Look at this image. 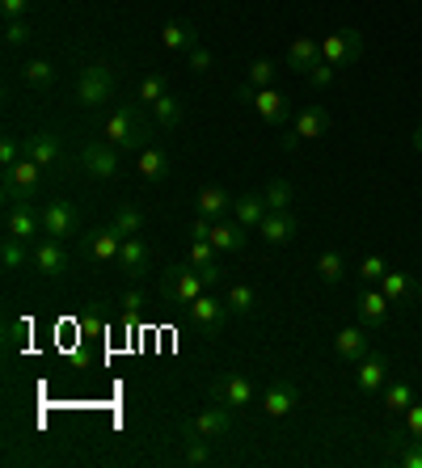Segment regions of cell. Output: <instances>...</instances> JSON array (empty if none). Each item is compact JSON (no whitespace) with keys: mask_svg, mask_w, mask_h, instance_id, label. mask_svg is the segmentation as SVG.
<instances>
[{"mask_svg":"<svg viewBox=\"0 0 422 468\" xmlns=\"http://www.w3.org/2000/svg\"><path fill=\"white\" fill-rule=\"evenodd\" d=\"M119 93V72L110 68L106 59H89L85 68H76V81H72V98L81 110H102L106 102H114Z\"/></svg>","mask_w":422,"mask_h":468,"instance_id":"cell-1","label":"cell"},{"mask_svg":"<svg viewBox=\"0 0 422 468\" xmlns=\"http://www.w3.org/2000/svg\"><path fill=\"white\" fill-rule=\"evenodd\" d=\"M148 136H152V127H148L140 105H114L102 119V139L114 144L119 152H140L148 144Z\"/></svg>","mask_w":422,"mask_h":468,"instance_id":"cell-2","label":"cell"},{"mask_svg":"<svg viewBox=\"0 0 422 468\" xmlns=\"http://www.w3.org/2000/svg\"><path fill=\"white\" fill-rule=\"evenodd\" d=\"M237 102H246L249 110L266 122V127H287V119H292V102H287L275 85H270V89L241 85V89H237Z\"/></svg>","mask_w":422,"mask_h":468,"instance_id":"cell-3","label":"cell"},{"mask_svg":"<svg viewBox=\"0 0 422 468\" xmlns=\"http://www.w3.org/2000/svg\"><path fill=\"white\" fill-rule=\"evenodd\" d=\"M38 186H43V165L21 156L18 165L4 169V203H35Z\"/></svg>","mask_w":422,"mask_h":468,"instance_id":"cell-4","label":"cell"},{"mask_svg":"<svg viewBox=\"0 0 422 468\" xmlns=\"http://www.w3.org/2000/svg\"><path fill=\"white\" fill-rule=\"evenodd\" d=\"M232 405H224V401H215L211 410H203V414H194L182 422V439H224V434L232 431Z\"/></svg>","mask_w":422,"mask_h":468,"instance_id":"cell-5","label":"cell"},{"mask_svg":"<svg viewBox=\"0 0 422 468\" xmlns=\"http://www.w3.org/2000/svg\"><path fill=\"white\" fill-rule=\"evenodd\" d=\"M43 237H55V241H68L81 232V207L68 203V199H51L43 203Z\"/></svg>","mask_w":422,"mask_h":468,"instance_id":"cell-6","label":"cell"},{"mask_svg":"<svg viewBox=\"0 0 422 468\" xmlns=\"http://www.w3.org/2000/svg\"><path fill=\"white\" fill-rule=\"evenodd\" d=\"M123 232L114 224L106 228H93V232H85L81 237V258L93 261V266H110V261H119V249H123Z\"/></svg>","mask_w":422,"mask_h":468,"instance_id":"cell-7","label":"cell"},{"mask_svg":"<svg viewBox=\"0 0 422 468\" xmlns=\"http://www.w3.org/2000/svg\"><path fill=\"white\" fill-rule=\"evenodd\" d=\"M81 169L89 177H98V182H110V177H119V169H123V152L114 144H106V139H93V144L81 148Z\"/></svg>","mask_w":422,"mask_h":468,"instance_id":"cell-8","label":"cell"},{"mask_svg":"<svg viewBox=\"0 0 422 468\" xmlns=\"http://www.w3.org/2000/svg\"><path fill=\"white\" fill-rule=\"evenodd\" d=\"M203 292H207V283H203V275L194 270L191 261H186V266H174L169 278H165V304H177V308H191Z\"/></svg>","mask_w":422,"mask_h":468,"instance_id":"cell-9","label":"cell"},{"mask_svg":"<svg viewBox=\"0 0 422 468\" xmlns=\"http://www.w3.org/2000/svg\"><path fill=\"white\" fill-rule=\"evenodd\" d=\"M330 136V110L325 105H309V110H300L296 122H292V131L279 139L283 152H296V144H304V139H321Z\"/></svg>","mask_w":422,"mask_h":468,"instance_id":"cell-10","label":"cell"},{"mask_svg":"<svg viewBox=\"0 0 422 468\" xmlns=\"http://www.w3.org/2000/svg\"><path fill=\"white\" fill-rule=\"evenodd\" d=\"M363 55V35L355 30V26H347V30H338V35L321 38V59L325 64H334V68H347V64H355Z\"/></svg>","mask_w":422,"mask_h":468,"instance_id":"cell-11","label":"cell"},{"mask_svg":"<svg viewBox=\"0 0 422 468\" xmlns=\"http://www.w3.org/2000/svg\"><path fill=\"white\" fill-rule=\"evenodd\" d=\"M211 397L224 401V405H232V410H246V405H254L258 388H254V380L241 376V371H224V376H215V380H211Z\"/></svg>","mask_w":422,"mask_h":468,"instance_id":"cell-12","label":"cell"},{"mask_svg":"<svg viewBox=\"0 0 422 468\" xmlns=\"http://www.w3.org/2000/svg\"><path fill=\"white\" fill-rule=\"evenodd\" d=\"M30 266H35L43 278H64L68 275V249H64V241L43 237V241L35 245V254H30Z\"/></svg>","mask_w":422,"mask_h":468,"instance_id":"cell-13","label":"cell"},{"mask_svg":"<svg viewBox=\"0 0 422 468\" xmlns=\"http://www.w3.org/2000/svg\"><path fill=\"white\" fill-rule=\"evenodd\" d=\"M4 232H9V237H21V241L43 237V211H38L35 203H9V211H4Z\"/></svg>","mask_w":422,"mask_h":468,"instance_id":"cell-14","label":"cell"},{"mask_svg":"<svg viewBox=\"0 0 422 468\" xmlns=\"http://www.w3.org/2000/svg\"><path fill=\"white\" fill-rule=\"evenodd\" d=\"M355 367H359V371H355V388H359V393H380L388 384V371H393L388 355H380V350H368Z\"/></svg>","mask_w":422,"mask_h":468,"instance_id":"cell-15","label":"cell"},{"mask_svg":"<svg viewBox=\"0 0 422 468\" xmlns=\"http://www.w3.org/2000/svg\"><path fill=\"white\" fill-rule=\"evenodd\" d=\"M186 316L194 321V330H203V333H220V325H224V316H232L229 312V300H215V295H199L191 308H186Z\"/></svg>","mask_w":422,"mask_h":468,"instance_id":"cell-16","label":"cell"},{"mask_svg":"<svg viewBox=\"0 0 422 468\" xmlns=\"http://www.w3.org/2000/svg\"><path fill=\"white\" fill-rule=\"evenodd\" d=\"M355 308H359V325H363V330H385V325H388V308H393V300H388V295L380 292V287H363V292H359V304H355Z\"/></svg>","mask_w":422,"mask_h":468,"instance_id":"cell-17","label":"cell"},{"mask_svg":"<svg viewBox=\"0 0 422 468\" xmlns=\"http://www.w3.org/2000/svg\"><path fill=\"white\" fill-rule=\"evenodd\" d=\"M114 266H119L127 278H144L148 270H152V245L144 241V237H127Z\"/></svg>","mask_w":422,"mask_h":468,"instance_id":"cell-18","label":"cell"},{"mask_svg":"<svg viewBox=\"0 0 422 468\" xmlns=\"http://www.w3.org/2000/svg\"><path fill=\"white\" fill-rule=\"evenodd\" d=\"M296 405H300V388L292 380L266 384V393H262V414L266 417H287Z\"/></svg>","mask_w":422,"mask_h":468,"instance_id":"cell-19","label":"cell"},{"mask_svg":"<svg viewBox=\"0 0 422 468\" xmlns=\"http://www.w3.org/2000/svg\"><path fill=\"white\" fill-rule=\"evenodd\" d=\"M258 232H262V241H266V245H287V241H296V232H300L296 211H266V220L258 224Z\"/></svg>","mask_w":422,"mask_h":468,"instance_id":"cell-20","label":"cell"},{"mask_svg":"<svg viewBox=\"0 0 422 468\" xmlns=\"http://www.w3.org/2000/svg\"><path fill=\"white\" fill-rule=\"evenodd\" d=\"M26 156L38 160L43 169H55V165H64V148H59V136L51 131H35V136H26Z\"/></svg>","mask_w":422,"mask_h":468,"instance_id":"cell-21","label":"cell"},{"mask_svg":"<svg viewBox=\"0 0 422 468\" xmlns=\"http://www.w3.org/2000/svg\"><path fill=\"white\" fill-rule=\"evenodd\" d=\"M207 241L215 245L220 254H241V249H246V241H249V228L224 215V220H215V224H211V237H207Z\"/></svg>","mask_w":422,"mask_h":468,"instance_id":"cell-22","label":"cell"},{"mask_svg":"<svg viewBox=\"0 0 422 468\" xmlns=\"http://www.w3.org/2000/svg\"><path fill=\"white\" fill-rule=\"evenodd\" d=\"M334 350H338V359H347V363H359V359H363V355L371 350L368 330H363V325H347V330H338Z\"/></svg>","mask_w":422,"mask_h":468,"instance_id":"cell-23","label":"cell"},{"mask_svg":"<svg viewBox=\"0 0 422 468\" xmlns=\"http://www.w3.org/2000/svg\"><path fill=\"white\" fill-rule=\"evenodd\" d=\"M376 287H380V292H385L393 304H414V300H418V292H422L418 278H410L405 270H388V275L380 278Z\"/></svg>","mask_w":422,"mask_h":468,"instance_id":"cell-24","label":"cell"},{"mask_svg":"<svg viewBox=\"0 0 422 468\" xmlns=\"http://www.w3.org/2000/svg\"><path fill=\"white\" fill-rule=\"evenodd\" d=\"M316 64H321V43L316 38H296L287 47V68L296 72V76H309Z\"/></svg>","mask_w":422,"mask_h":468,"instance_id":"cell-25","label":"cell"},{"mask_svg":"<svg viewBox=\"0 0 422 468\" xmlns=\"http://www.w3.org/2000/svg\"><path fill=\"white\" fill-rule=\"evenodd\" d=\"M160 47H165V51L186 55V51L199 47V30H194L191 21H169V26L160 30Z\"/></svg>","mask_w":422,"mask_h":468,"instance_id":"cell-26","label":"cell"},{"mask_svg":"<svg viewBox=\"0 0 422 468\" xmlns=\"http://www.w3.org/2000/svg\"><path fill=\"white\" fill-rule=\"evenodd\" d=\"M266 199L262 194H237V199H232V220H237V224H246V228H258L266 220Z\"/></svg>","mask_w":422,"mask_h":468,"instance_id":"cell-27","label":"cell"},{"mask_svg":"<svg viewBox=\"0 0 422 468\" xmlns=\"http://www.w3.org/2000/svg\"><path fill=\"white\" fill-rule=\"evenodd\" d=\"M136 169H140L144 182H165V177H169V152H165V148H148V144H144Z\"/></svg>","mask_w":422,"mask_h":468,"instance_id":"cell-28","label":"cell"},{"mask_svg":"<svg viewBox=\"0 0 422 468\" xmlns=\"http://www.w3.org/2000/svg\"><path fill=\"white\" fill-rule=\"evenodd\" d=\"M194 207H199V215H211V220H224L232 211V199L224 186H203L199 191V199H194Z\"/></svg>","mask_w":422,"mask_h":468,"instance_id":"cell-29","label":"cell"},{"mask_svg":"<svg viewBox=\"0 0 422 468\" xmlns=\"http://www.w3.org/2000/svg\"><path fill=\"white\" fill-rule=\"evenodd\" d=\"M21 81H26V89H35V93H51L55 68L47 59H26V64H21Z\"/></svg>","mask_w":422,"mask_h":468,"instance_id":"cell-30","label":"cell"},{"mask_svg":"<svg viewBox=\"0 0 422 468\" xmlns=\"http://www.w3.org/2000/svg\"><path fill=\"white\" fill-rule=\"evenodd\" d=\"M30 254H35L30 241H21V237H9V232H4V241H0V266H4V270H21Z\"/></svg>","mask_w":422,"mask_h":468,"instance_id":"cell-31","label":"cell"},{"mask_svg":"<svg viewBox=\"0 0 422 468\" xmlns=\"http://www.w3.org/2000/svg\"><path fill=\"white\" fill-rule=\"evenodd\" d=\"M165 93H169V81H165L160 72H144L140 85H136V102H140V105H157Z\"/></svg>","mask_w":422,"mask_h":468,"instance_id":"cell-32","label":"cell"},{"mask_svg":"<svg viewBox=\"0 0 422 468\" xmlns=\"http://www.w3.org/2000/svg\"><path fill=\"white\" fill-rule=\"evenodd\" d=\"M224 300H229V312H232V316H249V312L258 308V292H254L249 283H232Z\"/></svg>","mask_w":422,"mask_h":468,"instance_id":"cell-33","label":"cell"},{"mask_svg":"<svg viewBox=\"0 0 422 468\" xmlns=\"http://www.w3.org/2000/svg\"><path fill=\"white\" fill-rule=\"evenodd\" d=\"M262 199H266V207L270 211H292V203H296V186L283 182V177H275V182L262 191Z\"/></svg>","mask_w":422,"mask_h":468,"instance_id":"cell-34","label":"cell"},{"mask_svg":"<svg viewBox=\"0 0 422 468\" xmlns=\"http://www.w3.org/2000/svg\"><path fill=\"white\" fill-rule=\"evenodd\" d=\"M410 405H414V388H410V384H405V380L385 384V410H388V414L397 417V414H405Z\"/></svg>","mask_w":422,"mask_h":468,"instance_id":"cell-35","label":"cell"},{"mask_svg":"<svg viewBox=\"0 0 422 468\" xmlns=\"http://www.w3.org/2000/svg\"><path fill=\"white\" fill-rule=\"evenodd\" d=\"M316 275H321V283H342V275H347L342 254H338V249H325V254L316 258Z\"/></svg>","mask_w":422,"mask_h":468,"instance_id":"cell-36","label":"cell"},{"mask_svg":"<svg viewBox=\"0 0 422 468\" xmlns=\"http://www.w3.org/2000/svg\"><path fill=\"white\" fill-rule=\"evenodd\" d=\"M110 224L119 228L123 237H140V232H144V211L127 203V207H119V211H114V220H110Z\"/></svg>","mask_w":422,"mask_h":468,"instance_id":"cell-37","label":"cell"},{"mask_svg":"<svg viewBox=\"0 0 422 468\" xmlns=\"http://www.w3.org/2000/svg\"><path fill=\"white\" fill-rule=\"evenodd\" d=\"M148 110H152V122H157V127H177V122H182V102L169 98V93H165L157 105H148Z\"/></svg>","mask_w":422,"mask_h":468,"instance_id":"cell-38","label":"cell"},{"mask_svg":"<svg viewBox=\"0 0 422 468\" xmlns=\"http://www.w3.org/2000/svg\"><path fill=\"white\" fill-rule=\"evenodd\" d=\"M275 76H279V68L270 64V59H254L246 68V85H254V89H270L275 85Z\"/></svg>","mask_w":422,"mask_h":468,"instance_id":"cell-39","label":"cell"},{"mask_svg":"<svg viewBox=\"0 0 422 468\" xmlns=\"http://www.w3.org/2000/svg\"><path fill=\"white\" fill-rule=\"evenodd\" d=\"M194 270H207V266H220V249L211 241H191V254H186Z\"/></svg>","mask_w":422,"mask_h":468,"instance_id":"cell-40","label":"cell"},{"mask_svg":"<svg viewBox=\"0 0 422 468\" xmlns=\"http://www.w3.org/2000/svg\"><path fill=\"white\" fill-rule=\"evenodd\" d=\"M385 275H388V261L380 258V254H368V258L359 261V278H363V287H376Z\"/></svg>","mask_w":422,"mask_h":468,"instance_id":"cell-41","label":"cell"},{"mask_svg":"<svg viewBox=\"0 0 422 468\" xmlns=\"http://www.w3.org/2000/svg\"><path fill=\"white\" fill-rule=\"evenodd\" d=\"M30 43V26H26V18L21 21H4V47L9 51H18V47H26Z\"/></svg>","mask_w":422,"mask_h":468,"instance_id":"cell-42","label":"cell"},{"mask_svg":"<svg viewBox=\"0 0 422 468\" xmlns=\"http://www.w3.org/2000/svg\"><path fill=\"white\" fill-rule=\"evenodd\" d=\"M21 156H26V139H18V136L0 139V165H4V169H9V165H18Z\"/></svg>","mask_w":422,"mask_h":468,"instance_id":"cell-43","label":"cell"},{"mask_svg":"<svg viewBox=\"0 0 422 468\" xmlns=\"http://www.w3.org/2000/svg\"><path fill=\"white\" fill-rule=\"evenodd\" d=\"M211 439H186V464H194V468H203V464H211V448H207Z\"/></svg>","mask_w":422,"mask_h":468,"instance_id":"cell-44","label":"cell"},{"mask_svg":"<svg viewBox=\"0 0 422 468\" xmlns=\"http://www.w3.org/2000/svg\"><path fill=\"white\" fill-rule=\"evenodd\" d=\"M119 304H123V316H127V321H131V316H140V312L148 308V295H144L140 287H127V292H123V300H119Z\"/></svg>","mask_w":422,"mask_h":468,"instance_id":"cell-45","label":"cell"},{"mask_svg":"<svg viewBox=\"0 0 422 468\" xmlns=\"http://www.w3.org/2000/svg\"><path fill=\"white\" fill-rule=\"evenodd\" d=\"M334 76H338V68H334V64H325V59H321V64H316V68L309 72L304 81H309L313 89H330V85H334Z\"/></svg>","mask_w":422,"mask_h":468,"instance_id":"cell-46","label":"cell"},{"mask_svg":"<svg viewBox=\"0 0 422 468\" xmlns=\"http://www.w3.org/2000/svg\"><path fill=\"white\" fill-rule=\"evenodd\" d=\"M405 434H414V439H422V401H414L410 410H405Z\"/></svg>","mask_w":422,"mask_h":468,"instance_id":"cell-47","label":"cell"},{"mask_svg":"<svg viewBox=\"0 0 422 468\" xmlns=\"http://www.w3.org/2000/svg\"><path fill=\"white\" fill-rule=\"evenodd\" d=\"M186 64H191V72H211V51L199 43L194 51H186Z\"/></svg>","mask_w":422,"mask_h":468,"instance_id":"cell-48","label":"cell"},{"mask_svg":"<svg viewBox=\"0 0 422 468\" xmlns=\"http://www.w3.org/2000/svg\"><path fill=\"white\" fill-rule=\"evenodd\" d=\"M21 338H26V321H9V330H4V350L13 355L21 347Z\"/></svg>","mask_w":422,"mask_h":468,"instance_id":"cell-49","label":"cell"},{"mask_svg":"<svg viewBox=\"0 0 422 468\" xmlns=\"http://www.w3.org/2000/svg\"><path fill=\"white\" fill-rule=\"evenodd\" d=\"M26 9H30V0H0L4 21H21V18H26Z\"/></svg>","mask_w":422,"mask_h":468,"instance_id":"cell-50","label":"cell"},{"mask_svg":"<svg viewBox=\"0 0 422 468\" xmlns=\"http://www.w3.org/2000/svg\"><path fill=\"white\" fill-rule=\"evenodd\" d=\"M211 224H215L211 215H194V220H191V241H207V237H211Z\"/></svg>","mask_w":422,"mask_h":468,"instance_id":"cell-51","label":"cell"},{"mask_svg":"<svg viewBox=\"0 0 422 468\" xmlns=\"http://www.w3.org/2000/svg\"><path fill=\"white\" fill-rule=\"evenodd\" d=\"M199 275H203L207 287H215V283H220V266H207V270H199Z\"/></svg>","mask_w":422,"mask_h":468,"instance_id":"cell-52","label":"cell"},{"mask_svg":"<svg viewBox=\"0 0 422 468\" xmlns=\"http://www.w3.org/2000/svg\"><path fill=\"white\" fill-rule=\"evenodd\" d=\"M414 148L422 152V122H418V131H414Z\"/></svg>","mask_w":422,"mask_h":468,"instance_id":"cell-53","label":"cell"}]
</instances>
